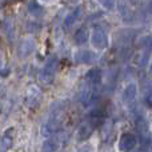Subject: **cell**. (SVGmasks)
Here are the masks:
<instances>
[{
    "label": "cell",
    "mask_w": 152,
    "mask_h": 152,
    "mask_svg": "<svg viewBox=\"0 0 152 152\" xmlns=\"http://www.w3.org/2000/svg\"><path fill=\"white\" fill-rule=\"evenodd\" d=\"M58 69H59V59H58V56L52 55L45 61L44 67L42 68V71L39 74V79L44 84H51L53 81V79H55Z\"/></svg>",
    "instance_id": "1"
},
{
    "label": "cell",
    "mask_w": 152,
    "mask_h": 152,
    "mask_svg": "<svg viewBox=\"0 0 152 152\" xmlns=\"http://www.w3.org/2000/svg\"><path fill=\"white\" fill-rule=\"evenodd\" d=\"M100 120H102V119L91 116L88 120L84 121L77 129V140L79 142H83V140L88 139V137L92 135V132L95 131V127L97 126V123H99Z\"/></svg>",
    "instance_id": "2"
},
{
    "label": "cell",
    "mask_w": 152,
    "mask_h": 152,
    "mask_svg": "<svg viewBox=\"0 0 152 152\" xmlns=\"http://www.w3.org/2000/svg\"><path fill=\"white\" fill-rule=\"evenodd\" d=\"M89 39L95 50H105L108 47V36L102 28H95Z\"/></svg>",
    "instance_id": "3"
},
{
    "label": "cell",
    "mask_w": 152,
    "mask_h": 152,
    "mask_svg": "<svg viewBox=\"0 0 152 152\" xmlns=\"http://www.w3.org/2000/svg\"><path fill=\"white\" fill-rule=\"evenodd\" d=\"M42 91L37 88L36 86H31L28 88V94H27V105L29 108H36L40 105V102H42Z\"/></svg>",
    "instance_id": "4"
},
{
    "label": "cell",
    "mask_w": 152,
    "mask_h": 152,
    "mask_svg": "<svg viewBox=\"0 0 152 152\" xmlns=\"http://www.w3.org/2000/svg\"><path fill=\"white\" fill-rule=\"evenodd\" d=\"M137 139L132 134H123L119 140V150L121 152H131L135 148Z\"/></svg>",
    "instance_id": "5"
},
{
    "label": "cell",
    "mask_w": 152,
    "mask_h": 152,
    "mask_svg": "<svg viewBox=\"0 0 152 152\" xmlns=\"http://www.w3.org/2000/svg\"><path fill=\"white\" fill-rule=\"evenodd\" d=\"M74 58L77 63H81V64H89L96 60V55L89 50H79L75 53Z\"/></svg>",
    "instance_id": "6"
},
{
    "label": "cell",
    "mask_w": 152,
    "mask_h": 152,
    "mask_svg": "<svg viewBox=\"0 0 152 152\" xmlns=\"http://www.w3.org/2000/svg\"><path fill=\"white\" fill-rule=\"evenodd\" d=\"M59 129H60V124H59V121L55 120V119H52V120L47 121L45 124H43L42 135H43V136H45V137L52 136V135H55Z\"/></svg>",
    "instance_id": "7"
},
{
    "label": "cell",
    "mask_w": 152,
    "mask_h": 152,
    "mask_svg": "<svg viewBox=\"0 0 152 152\" xmlns=\"http://www.w3.org/2000/svg\"><path fill=\"white\" fill-rule=\"evenodd\" d=\"M36 48V43H35L34 39H24L20 44V48H19V52L23 58H27L29 56Z\"/></svg>",
    "instance_id": "8"
},
{
    "label": "cell",
    "mask_w": 152,
    "mask_h": 152,
    "mask_svg": "<svg viewBox=\"0 0 152 152\" xmlns=\"http://www.w3.org/2000/svg\"><path fill=\"white\" fill-rule=\"evenodd\" d=\"M81 13H83V8H81V7H76L71 13H68V15H67L66 20H64V26H66L67 28L72 27L76 21L81 18Z\"/></svg>",
    "instance_id": "9"
},
{
    "label": "cell",
    "mask_w": 152,
    "mask_h": 152,
    "mask_svg": "<svg viewBox=\"0 0 152 152\" xmlns=\"http://www.w3.org/2000/svg\"><path fill=\"white\" fill-rule=\"evenodd\" d=\"M27 11L29 15H32L34 18H42L44 15V8L36 1V0H31L27 5Z\"/></svg>",
    "instance_id": "10"
},
{
    "label": "cell",
    "mask_w": 152,
    "mask_h": 152,
    "mask_svg": "<svg viewBox=\"0 0 152 152\" xmlns=\"http://www.w3.org/2000/svg\"><path fill=\"white\" fill-rule=\"evenodd\" d=\"M88 39H89V32H88V29H87L86 27L79 28L77 31L75 32V35H74V40H75V43L77 45L86 44V43L88 42Z\"/></svg>",
    "instance_id": "11"
},
{
    "label": "cell",
    "mask_w": 152,
    "mask_h": 152,
    "mask_svg": "<svg viewBox=\"0 0 152 152\" xmlns=\"http://www.w3.org/2000/svg\"><path fill=\"white\" fill-rule=\"evenodd\" d=\"M136 95H137V86L135 83H129L123 91V99L126 102H132V100H135Z\"/></svg>",
    "instance_id": "12"
},
{
    "label": "cell",
    "mask_w": 152,
    "mask_h": 152,
    "mask_svg": "<svg viewBox=\"0 0 152 152\" xmlns=\"http://www.w3.org/2000/svg\"><path fill=\"white\" fill-rule=\"evenodd\" d=\"M86 80L91 84H99L102 81V71L99 68H92L86 74Z\"/></svg>",
    "instance_id": "13"
},
{
    "label": "cell",
    "mask_w": 152,
    "mask_h": 152,
    "mask_svg": "<svg viewBox=\"0 0 152 152\" xmlns=\"http://www.w3.org/2000/svg\"><path fill=\"white\" fill-rule=\"evenodd\" d=\"M136 129H137V134L140 135H145V134H150V126H148L147 120L144 118H137L136 119Z\"/></svg>",
    "instance_id": "14"
},
{
    "label": "cell",
    "mask_w": 152,
    "mask_h": 152,
    "mask_svg": "<svg viewBox=\"0 0 152 152\" xmlns=\"http://www.w3.org/2000/svg\"><path fill=\"white\" fill-rule=\"evenodd\" d=\"M11 147H12V136L10 135V132H5L0 139V150H1V152H5Z\"/></svg>",
    "instance_id": "15"
},
{
    "label": "cell",
    "mask_w": 152,
    "mask_h": 152,
    "mask_svg": "<svg viewBox=\"0 0 152 152\" xmlns=\"http://www.w3.org/2000/svg\"><path fill=\"white\" fill-rule=\"evenodd\" d=\"M118 10H119V12H120V15H121V18H123V20H131L132 19V11H131V8L128 7L127 4H124V3H119L118 4Z\"/></svg>",
    "instance_id": "16"
},
{
    "label": "cell",
    "mask_w": 152,
    "mask_h": 152,
    "mask_svg": "<svg viewBox=\"0 0 152 152\" xmlns=\"http://www.w3.org/2000/svg\"><path fill=\"white\" fill-rule=\"evenodd\" d=\"M59 148V140L58 139H50L43 144L42 152H56Z\"/></svg>",
    "instance_id": "17"
},
{
    "label": "cell",
    "mask_w": 152,
    "mask_h": 152,
    "mask_svg": "<svg viewBox=\"0 0 152 152\" xmlns=\"http://www.w3.org/2000/svg\"><path fill=\"white\" fill-rule=\"evenodd\" d=\"M139 45L145 51H151L152 50V36L147 35V36H143L139 40Z\"/></svg>",
    "instance_id": "18"
},
{
    "label": "cell",
    "mask_w": 152,
    "mask_h": 152,
    "mask_svg": "<svg viewBox=\"0 0 152 152\" xmlns=\"http://www.w3.org/2000/svg\"><path fill=\"white\" fill-rule=\"evenodd\" d=\"M140 143H142L143 147H150L152 144V135L151 134L140 135Z\"/></svg>",
    "instance_id": "19"
},
{
    "label": "cell",
    "mask_w": 152,
    "mask_h": 152,
    "mask_svg": "<svg viewBox=\"0 0 152 152\" xmlns=\"http://www.w3.org/2000/svg\"><path fill=\"white\" fill-rule=\"evenodd\" d=\"M103 4V7L107 8V10H113L115 7V0H100Z\"/></svg>",
    "instance_id": "20"
},
{
    "label": "cell",
    "mask_w": 152,
    "mask_h": 152,
    "mask_svg": "<svg viewBox=\"0 0 152 152\" xmlns=\"http://www.w3.org/2000/svg\"><path fill=\"white\" fill-rule=\"evenodd\" d=\"M147 63H148V52H144L142 56H140L139 64H140L142 67H144V66H147Z\"/></svg>",
    "instance_id": "21"
},
{
    "label": "cell",
    "mask_w": 152,
    "mask_h": 152,
    "mask_svg": "<svg viewBox=\"0 0 152 152\" xmlns=\"http://www.w3.org/2000/svg\"><path fill=\"white\" fill-rule=\"evenodd\" d=\"M77 152H94V148H92L91 145L87 144V145H83L81 148H79Z\"/></svg>",
    "instance_id": "22"
},
{
    "label": "cell",
    "mask_w": 152,
    "mask_h": 152,
    "mask_svg": "<svg viewBox=\"0 0 152 152\" xmlns=\"http://www.w3.org/2000/svg\"><path fill=\"white\" fill-rule=\"evenodd\" d=\"M128 1H129V3H136L137 0H128Z\"/></svg>",
    "instance_id": "23"
},
{
    "label": "cell",
    "mask_w": 152,
    "mask_h": 152,
    "mask_svg": "<svg viewBox=\"0 0 152 152\" xmlns=\"http://www.w3.org/2000/svg\"><path fill=\"white\" fill-rule=\"evenodd\" d=\"M150 75L152 76V66H151V68H150Z\"/></svg>",
    "instance_id": "24"
},
{
    "label": "cell",
    "mask_w": 152,
    "mask_h": 152,
    "mask_svg": "<svg viewBox=\"0 0 152 152\" xmlns=\"http://www.w3.org/2000/svg\"><path fill=\"white\" fill-rule=\"evenodd\" d=\"M150 11H151V12H152V3H151V4H150Z\"/></svg>",
    "instance_id": "25"
},
{
    "label": "cell",
    "mask_w": 152,
    "mask_h": 152,
    "mask_svg": "<svg viewBox=\"0 0 152 152\" xmlns=\"http://www.w3.org/2000/svg\"><path fill=\"white\" fill-rule=\"evenodd\" d=\"M43 1H50V0H43Z\"/></svg>",
    "instance_id": "26"
}]
</instances>
